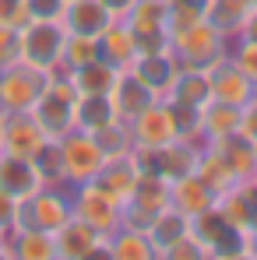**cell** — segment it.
<instances>
[{"label":"cell","instance_id":"1","mask_svg":"<svg viewBox=\"0 0 257 260\" xmlns=\"http://www.w3.org/2000/svg\"><path fill=\"white\" fill-rule=\"evenodd\" d=\"M190 236L205 246L208 260H250V239L243 229H236L218 208H205L190 215Z\"/></svg>","mask_w":257,"mask_h":260},{"label":"cell","instance_id":"2","mask_svg":"<svg viewBox=\"0 0 257 260\" xmlns=\"http://www.w3.org/2000/svg\"><path fill=\"white\" fill-rule=\"evenodd\" d=\"M74 106H78V91L71 85L67 71H56V74H49L46 88L39 91V99L28 113L39 120V127L49 137H64L67 130H74Z\"/></svg>","mask_w":257,"mask_h":260},{"label":"cell","instance_id":"3","mask_svg":"<svg viewBox=\"0 0 257 260\" xmlns=\"http://www.w3.org/2000/svg\"><path fill=\"white\" fill-rule=\"evenodd\" d=\"M229 43L233 39L222 36L208 18L169 36V46L176 53V60H180V67H205V71L212 63H218L222 56H229Z\"/></svg>","mask_w":257,"mask_h":260},{"label":"cell","instance_id":"4","mask_svg":"<svg viewBox=\"0 0 257 260\" xmlns=\"http://www.w3.org/2000/svg\"><path fill=\"white\" fill-rule=\"evenodd\" d=\"M18 32H21V56L18 60L39 67L46 74L67 71L64 67V43H67L64 21H25Z\"/></svg>","mask_w":257,"mask_h":260},{"label":"cell","instance_id":"5","mask_svg":"<svg viewBox=\"0 0 257 260\" xmlns=\"http://www.w3.org/2000/svg\"><path fill=\"white\" fill-rule=\"evenodd\" d=\"M71 211V186H53L46 183L36 193H28L25 201H18V229H43V232H56Z\"/></svg>","mask_w":257,"mask_h":260},{"label":"cell","instance_id":"6","mask_svg":"<svg viewBox=\"0 0 257 260\" xmlns=\"http://www.w3.org/2000/svg\"><path fill=\"white\" fill-rule=\"evenodd\" d=\"M49 74L25 63V60H14L7 67H0V109L4 113H28L39 99V91L46 88Z\"/></svg>","mask_w":257,"mask_h":260},{"label":"cell","instance_id":"7","mask_svg":"<svg viewBox=\"0 0 257 260\" xmlns=\"http://www.w3.org/2000/svg\"><path fill=\"white\" fill-rule=\"evenodd\" d=\"M60 141V155H64V179L67 186H78V183H88L95 179L99 169L106 166V151L99 148V141L88 134V130H67Z\"/></svg>","mask_w":257,"mask_h":260},{"label":"cell","instance_id":"8","mask_svg":"<svg viewBox=\"0 0 257 260\" xmlns=\"http://www.w3.org/2000/svg\"><path fill=\"white\" fill-rule=\"evenodd\" d=\"M71 211H74V218L88 221L95 232L109 236V232L120 229V211H124V204L88 179V183L71 186Z\"/></svg>","mask_w":257,"mask_h":260},{"label":"cell","instance_id":"9","mask_svg":"<svg viewBox=\"0 0 257 260\" xmlns=\"http://www.w3.org/2000/svg\"><path fill=\"white\" fill-rule=\"evenodd\" d=\"M53 239H56V260H92L102 257L106 250V236L74 215L53 232Z\"/></svg>","mask_w":257,"mask_h":260},{"label":"cell","instance_id":"10","mask_svg":"<svg viewBox=\"0 0 257 260\" xmlns=\"http://www.w3.org/2000/svg\"><path fill=\"white\" fill-rule=\"evenodd\" d=\"M208 81H212V99L229 102V106H247L257 95V85L236 67L233 56H222L218 63L208 67Z\"/></svg>","mask_w":257,"mask_h":260},{"label":"cell","instance_id":"11","mask_svg":"<svg viewBox=\"0 0 257 260\" xmlns=\"http://www.w3.org/2000/svg\"><path fill=\"white\" fill-rule=\"evenodd\" d=\"M124 71H130L141 85L152 88V91L162 99V95L169 91L173 78L180 74V60H176V53H173V49H162V53H137Z\"/></svg>","mask_w":257,"mask_h":260},{"label":"cell","instance_id":"12","mask_svg":"<svg viewBox=\"0 0 257 260\" xmlns=\"http://www.w3.org/2000/svg\"><path fill=\"white\" fill-rule=\"evenodd\" d=\"M130 137H134V148H162V144L176 141L169 109H166L162 99H155L148 109H141V113L130 120Z\"/></svg>","mask_w":257,"mask_h":260},{"label":"cell","instance_id":"13","mask_svg":"<svg viewBox=\"0 0 257 260\" xmlns=\"http://www.w3.org/2000/svg\"><path fill=\"white\" fill-rule=\"evenodd\" d=\"M46 137H49V134L39 127V120H36L32 113H7V120H4V148H0V151L32 158L46 144Z\"/></svg>","mask_w":257,"mask_h":260},{"label":"cell","instance_id":"14","mask_svg":"<svg viewBox=\"0 0 257 260\" xmlns=\"http://www.w3.org/2000/svg\"><path fill=\"white\" fill-rule=\"evenodd\" d=\"M39 186H46L39 169L32 158H21V155H7L0 151V190L14 201H25L28 193H36Z\"/></svg>","mask_w":257,"mask_h":260},{"label":"cell","instance_id":"15","mask_svg":"<svg viewBox=\"0 0 257 260\" xmlns=\"http://www.w3.org/2000/svg\"><path fill=\"white\" fill-rule=\"evenodd\" d=\"M215 208L229 218L236 229H250V221L257 215V186L254 179H236L233 186H225L218 197H215Z\"/></svg>","mask_w":257,"mask_h":260},{"label":"cell","instance_id":"16","mask_svg":"<svg viewBox=\"0 0 257 260\" xmlns=\"http://www.w3.org/2000/svg\"><path fill=\"white\" fill-rule=\"evenodd\" d=\"M197 158H201V144L197 141H169L162 148H155V176L162 179H180V176H190L197 169Z\"/></svg>","mask_w":257,"mask_h":260},{"label":"cell","instance_id":"17","mask_svg":"<svg viewBox=\"0 0 257 260\" xmlns=\"http://www.w3.org/2000/svg\"><path fill=\"white\" fill-rule=\"evenodd\" d=\"M64 28L67 32H81V36H102L106 28H109V21H117L106 7H102V0H67V7H64Z\"/></svg>","mask_w":257,"mask_h":260},{"label":"cell","instance_id":"18","mask_svg":"<svg viewBox=\"0 0 257 260\" xmlns=\"http://www.w3.org/2000/svg\"><path fill=\"white\" fill-rule=\"evenodd\" d=\"M169 197H173V208L190 218V215H197V211H205V208H212L218 190H215L212 183H205L197 173H190V176H180V179L169 183Z\"/></svg>","mask_w":257,"mask_h":260},{"label":"cell","instance_id":"19","mask_svg":"<svg viewBox=\"0 0 257 260\" xmlns=\"http://www.w3.org/2000/svg\"><path fill=\"white\" fill-rule=\"evenodd\" d=\"M67 78H71V85H74L78 95H109L113 85H117V78H120V67L102 60V56H95V60H88L81 67H71Z\"/></svg>","mask_w":257,"mask_h":260},{"label":"cell","instance_id":"20","mask_svg":"<svg viewBox=\"0 0 257 260\" xmlns=\"http://www.w3.org/2000/svg\"><path fill=\"white\" fill-rule=\"evenodd\" d=\"M215 151L222 155V162L229 166V173L236 176V179H250L257 169V151H254V141L243 134V130H236V134H229V137H218V141H208Z\"/></svg>","mask_w":257,"mask_h":260},{"label":"cell","instance_id":"21","mask_svg":"<svg viewBox=\"0 0 257 260\" xmlns=\"http://www.w3.org/2000/svg\"><path fill=\"white\" fill-rule=\"evenodd\" d=\"M137 166H134V158L130 155H120V158H106V166L99 169V176L92 179L95 186H102L109 197H117L120 204H127L130 193H134V186H137Z\"/></svg>","mask_w":257,"mask_h":260},{"label":"cell","instance_id":"22","mask_svg":"<svg viewBox=\"0 0 257 260\" xmlns=\"http://www.w3.org/2000/svg\"><path fill=\"white\" fill-rule=\"evenodd\" d=\"M109 99H113V106H117V116L130 123V120H134L141 109H148L159 95H155L152 88H145L130 71H120V78H117V85L109 91Z\"/></svg>","mask_w":257,"mask_h":260},{"label":"cell","instance_id":"23","mask_svg":"<svg viewBox=\"0 0 257 260\" xmlns=\"http://www.w3.org/2000/svg\"><path fill=\"white\" fill-rule=\"evenodd\" d=\"M99 56H102V60H109V63H117L120 71H124L130 60L137 56V32L130 28L124 18L109 21V28L99 36Z\"/></svg>","mask_w":257,"mask_h":260},{"label":"cell","instance_id":"24","mask_svg":"<svg viewBox=\"0 0 257 260\" xmlns=\"http://www.w3.org/2000/svg\"><path fill=\"white\" fill-rule=\"evenodd\" d=\"M102 257H109V260H155V246H152L148 232H137V229L120 225L117 232L106 236Z\"/></svg>","mask_w":257,"mask_h":260},{"label":"cell","instance_id":"25","mask_svg":"<svg viewBox=\"0 0 257 260\" xmlns=\"http://www.w3.org/2000/svg\"><path fill=\"white\" fill-rule=\"evenodd\" d=\"M169 102H187V106H205L212 102V81L205 67H180V74L173 78L169 91L162 95Z\"/></svg>","mask_w":257,"mask_h":260},{"label":"cell","instance_id":"26","mask_svg":"<svg viewBox=\"0 0 257 260\" xmlns=\"http://www.w3.org/2000/svg\"><path fill=\"white\" fill-rule=\"evenodd\" d=\"M187 232H190V218L183 215V211H176L173 204L166 211H159L155 221L148 225V239H152V246H155V260H162V253L169 250L180 236H187Z\"/></svg>","mask_w":257,"mask_h":260},{"label":"cell","instance_id":"27","mask_svg":"<svg viewBox=\"0 0 257 260\" xmlns=\"http://www.w3.org/2000/svg\"><path fill=\"white\" fill-rule=\"evenodd\" d=\"M14 260H56V239L43 229H14L11 232Z\"/></svg>","mask_w":257,"mask_h":260},{"label":"cell","instance_id":"28","mask_svg":"<svg viewBox=\"0 0 257 260\" xmlns=\"http://www.w3.org/2000/svg\"><path fill=\"white\" fill-rule=\"evenodd\" d=\"M113 120H120V116H117V106L109 95H78V106H74V127L78 130L95 134Z\"/></svg>","mask_w":257,"mask_h":260},{"label":"cell","instance_id":"29","mask_svg":"<svg viewBox=\"0 0 257 260\" xmlns=\"http://www.w3.org/2000/svg\"><path fill=\"white\" fill-rule=\"evenodd\" d=\"M201 130H205V141H218V137H229L240 130V106H229V102H205L201 106Z\"/></svg>","mask_w":257,"mask_h":260},{"label":"cell","instance_id":"30","mask_svg":"<svg viewBox=\"0 0 257 260\" xmlns=\"http://www.w3.org/2000/svg\"><path fill=\"white\" fill-rule=\"evenodd\" d=\"M166 109H169V120H173V130L180 141H197L205 144V130H201V106H187V102H169L162 99Z\"/></svg>","mask_w":257,"mask_h":260},{"label":"cell","instance_id":"31","mask_svg":"<svg viewBox=\"0 0 257 260\" xmlns=\"http://www.w3.org/2000/svg\"><path fill=\"white\" fill-rule=\"evenodd\" d=\"M99 141V148L106 151V158H120V155H130L134 151V137H130V123L127 120H113L102 130L92 134Z\"/></svg>","mask_w":257,"mask_h":260},{"label":"cell","instance_id":"32","mask_svg":"<svg viewBox=\"0 0 257 260\" xmlns=\"http://www.w3.org/2000/svg\"><path fill=\"white\" fill-rule=\"evenodd\" d=\"M36 169L43 176V183H53V186H67L64 179V155H60V141L56 137H46V144L32 155Z\"/></svg>","mask_w":257,"mask_h":260},{"label":"cell","instance_id":"33","mask_svg":"<svg viewBox=\"0 0 257 260\" xmlns=\"http://www.w3.org/2000/svg\"><path fill=\"white\" fill-rule=\"evenodd\" d=\"M243 11H247V7L236 4V0H212V7H208V21H212L222 36L236 39V36H240V25H243Z\"/></svg>","mask_w":257,"mask_h":260},{"label":"cell","instance_id":"34","mask_svg":"<svg viewBox=\"0 0 257 260\" xmlns=\"http://www.w3.org/2000/svg\"><path fill=\"white\" fill-rule=\"evenodd\" d=\"M212 0H169V36L208 18Z\"/></svg>","mask_w":257,"mask_h":260},{"label":"cell","instance_id":"35","mask_svg":"<svg viewBox=\"0 0 257 260\" xmlns=\"http://www.w3.org/2000/svg\"><path fill=\"white\" fill-rule=\"evenodd\" d=\"M99 56V36H81V32H67V43H64V67H81L88 60Z\"/></svg>","mask_w":257,"mask_h":260},{"label":"cell","instance_id":"36","mask_svg":"<svg viewBox=\"0 0 257 260\" xmlns=\"http://www.w3.org/2000/svg\"><path fill=\"white\" fill-rule=\"evenodd\" d=\"M229 56L236 60V67L257 85V39H233L229 43Z\"/></svg>","mask_w":257,"mask_h":260},{"label":"cell","instance_id":"37","mask_svg":"<svg viewBox=\"0 0 257 260\" xmlns=\"http://www.w3.org/2000/svg\"><path fill=\"white\" fill-rule=\"evenodd\" d=\"M67 0H25V18L28 21H60Z\"/></svg>","mask_w":257,"mask_h":260},{"label":"cell","instance_id":"38","mask_svg":"<svg viewBox=\"0 0 257 260\" xmlns=\"http://www.w3.org/2000/svg\"><path fill=\"white\" fill-rule=\"evenodd\" d=\"M18 56H21V32H18V25L0 21V67L14 63Z\"/></svg>","mask_w":257,"mask_h":260},{"label":"cell","instance_id":"39","mask_svg":"<svg viewBox=\"0 0 257 260\" xmlns=\"http://www.w3.org/2000/svg\"><path fill=\"white\" fill-rule=\"evenodd\" d=\"M162 260H208V257H205V246L187 232V236H180L169 250L162 253Z\"/></svg>","mask_w":257,"mask_h":260},{"label":"cell","instance_id":"40","mask_svg":"<svg viewBox=\"0 0 257 260\" xmlns=\"http://www.w3.org/2000/svg\"><path fill=\"white\" fill-rule=\"evenodd\" d=\"M14 229H18V201L0 190V236H11Z\"/></svg>","mask_w":257,"mask_h":260},{"label":"cell","instance_id":"41","mask_svg":"<svg viewBox=\"0 0 257 260\" xmlns=\"http://www.w3.org/2000/svg\"><path fill=\"white\" fill-rule=\"evenodd\" d=\"M0 21H7V25H25L28 18H25V0H0Z\"/></svg>","mask_w":257,"mask_h":260},{"label":"cell","instance_id":"42","mask_svg":"<svg viewBox=\"0 0 257 260\" xmlns=\"http://www.w3.org/2000/svg\"><path fill=\"white\" fill-rule=\"evenodd\" d=\"M240 130H243L250 141H257V95L247 106H240Z\"/></svg>","mask_w":257,"mask_h":260},{"label":"cell","instance_id":"43","mask_svg":"<svg viewBox=\"0 0 257 260\" xmlns=\"http://www.w3.org/2000/svg\"><path fill=\"white\" fill-rule=\"evenodd\" d=\"M236 39H257V0L243 11V25H240V36Z\"/></svg>","mask_w":257,"mask_h":260},{"label":"cell","instance_id":"44","mask_svg":"<svg viewBox=\"0 0 257 260\" xmlns=\"http://www.w3.org/2000/svg\"><path fill=\"white\" fill-rule=\"evenodd\" d=\"M134 4H137V0H102V7H106L113 18H127Z\"/></svg>","mask_w":257,"mask_h":260},{"label":"cell","instance_id":"45","mask_svg":"<svg viewBox=\"0 0 257 260\" xmlns=\"http://www.w3.org/2000/svg\"><path fill=\"white\" fill-rule=\"evenodd\" d=\"M247 239H250V260H257V215L250 221V229H247Z\"/></svg>","mask_w":257,"mask_h":260},{"label":"cell","instance_id":"46","mask_svg":"<svg viewBox=\"0 0 257 260\" xmlns=\"http://www.w3.org/2000/svg\"><path fill=\"white\" fill-rule=\"evenodd\" d=\"M0 260H14V253H11V236H0Z\"/></svg>","mask_w":257,"mask_h":260},{"label":"cell","instance_id":"47","mask_svg":"<svg viewBox=\"0 0 257 260\" xmlns=\"http://www.w3.org/2000/svg\"><path fill=\"white\" fill-rule=\"evenodd\" d=\"M4 120H7V113L0 109V148H4Z\"/></svg>","mask_w":257,"mask_h":260},{"label":"cell","instance_id":"48","mask_svg":"<svg viewBox=\"0 0 257 260\" xmlns=\"http://www.w3.org/2000/svg\"><path fill=\"white\" fill-rule=\"evenodd\" d=\"M236 4H243V7H250V4H254V0H236Z\"/></svg>","mask_w":257,"mask_h":260},{"label":"cell","instance_id":"49","mask_svg":"<svg viewBox=\"0 0 257 260\" xmlns=\"http://www.w3.org/2000/svg\"><path fill=\"white\" fill-rule=\"evenodd\" d=\"M250 179H254V186H257V169H254V176H250Z\"/></svg>","mask_w":257,"mask_h":260},{"label":"cell","instance_id":"50","mask_svg":"<svg viewBox=\"0 0 257 260\" xmlns=\"http://www.w3.org/2000/svg\"><path fill=\"white\" fill-rule=\"evenodd\" d=\"M254 151H257V141H254Z\"/></svg>","mask_w":257,"mask_h":260}]
</instances>
